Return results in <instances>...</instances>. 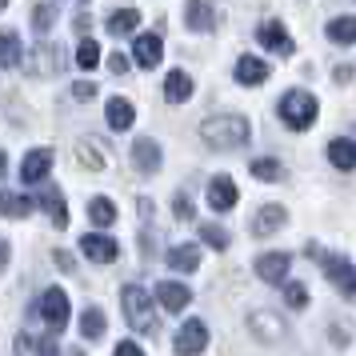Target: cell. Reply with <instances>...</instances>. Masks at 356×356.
Returning a JSON list of instances; mask_svg holds the SVG:
<instances>
[{"label":"cell","instance_id":"1","mask_svg":"<svg viewBox=\"0 0 356 356\" xmlns=\"http://www.w3.org/2000/svg\"><path fill=\"white\" fill-rule=\"evenodd\" d=\"M200 136L209 140L212 148H241L248 136H252V124L248 116L241 113H216L209 120H200Z\"/></svg>","mask_w":356,"mask_h":356},{"label":"cell","instance_id":"2","mask_svg":"<svg viewBox=\"0 0 356 356\" xmlns=\"http://www.w3.org/2000/svg\"><path fill=\"white\" fill-rule=\"evenodd\" d=\"M120 305H124V321H129L132 332H145V337L156 332V300H152L140 284H124Z\"/></svg>","mask_w":356,"mask_h":356},{"label":"cell","instance_id":"3","mask_svg":"<svg viewBox=\"0 0 356 356\" xmlns=\"http://www.w3.org/2000/svg\"><path fill=\"white\" fill-rule=\"evenodd\" d=\"M316 116H321V104H316V97L305 92V88H292V92L280 97V120H284L292 132H308L316 124Z\"/></svg>","mask_w":356,"mask_h":356},{"label":"cell","instance_id":"4","mask_svg":"<svg viewBox=\"0 0 356 356\" xmlns=\"http://www.w3.org/2000/svg\"><path fill=\"white\" fill-rule=\"evenodd\" d=\"M308 257L321 260L324 276L337 284V292L344 296V300H356V264L348 257H337V252H324V248H316V244H308Z\"/></svg>","mask_w":356,"mask_h":356},{"label":"cell","instance_id":"5","mask_svg":"<svg viewBox=\"0 0 356 356\" xmlns=\"http://www.w3.org/2000/svg\"><path fill=\"white\" fill-rule=\"evenodd\" d=\"M36 316L49 324V332H65L68 321H72V300H68L65 289H49L36 305Z\"/></svg>","mask_w":356,"mask_h":356},{"label":"cell","instance_id":"6","mask_svg":"<svg viewBox=\"0 0 356 356\" xmlns=\"http://www.w3.org/2000/svg\"><path fill=\"white\" fill-rule=\"evenodd\" d=\"M24 68H29L33 76H60V72H65V52H60V44H36V49L29 52Z\"/></svg>","mask_w":356,"mask_h":356},{"label":"cell","instance_id":"7","mask_svg":"<svg viewBox=\"0 0 356 356\" xmlns=\"http://www.w3.org/2000/svg\"><path fill=\"white\" fill-rule=\"evenodd\" d=\"M177 356H200L209 348V324L204 321H184L177 328V340H172Z\"/></svg>","mask_w":356,"mask_h":356},{"label":"cell","instance_id":"8","mask_svg":"<svg viewBox=\"0 0 356 356\" xmlns=\"http://www.w3.org/2000/svg\"><path fill=\"white\" fill-rule=\"evenodd\" d=\"M52 161H56L52 148H33V152H24V161H20V180H24V184H44L49 172H52Z\"/></svg>","mask_w":356,"mask_h":356},{"label":"cell","instance_id":"9","mask_svg":"<svg viewBox=\"0 0 356 356\" xmlns=\"http://www.w3.org/2000/svg\"><path fill=\"white\" fill-rule=\"evenodd\" d=\"M216 24H220V13L212 0H188L184 4V29L188 33H212Z\"/></svg>","mask_w":356,"mask_h":356},{"label":"cell","instance_id":"10","mask_svg":"<svg viewBox=\"0 0 356 356\" xmlns=\"http://www.w3.org/2000/svg\"><path fill=\"white\" fill-rule=\"evenodd\" d=\"M132 164H136V172H140V177H156V172H161V164H164L161 145H156L152 136L132 140Z\"/></svg>","mask_w":356,"mask_h":356},{"label":"cell","instance_id":"11","mask_svg":"<svg viewBox=\"0 0 356 356\" xmlns=\"http://www.w3.org/2000/svg\"><path fill=\"white\" fill-rule=\"evenodd\" d=\"M257 40L268 52H276V56H292V49H296V44H292V36H289V29H284L280 20H264V24L257 29Z\"/></svg>","mask_w":356,"mask_h":356},{"label":"cell","instance_id":"12","mask_svg":"<svg viewBox=\"0 0 356 356\" xmlns=\"http://www.w3.org/2000/svg\"><path fill=\"white\" fill-rule=\"evenodd\" d=\"M81 252L92 264H113L116 257H120V244L113 241V236H100V232H88V236H81Z\"/></svg>","mask_w":356,"mask_h":356},{"label":"cell","instance_id":"13","mask_svg":"<svg viewBox=\"0 0 356 356\" xmlns=\"http://www.w3.org/2000/svg\"><path fill=\"white\" fill-rule=\"evenodd\" d=\"M289 268H292L289 252H264V257H257V276L264 284H284L289 280Z\"/></svg>","mask_w":356,"mask_h":356},{"label":"cell","instance_id":"14","mask_svg":"<svg viewBox=\"0 0 356 356\" xmlns=\"http://www.w3.org/2000/svg\"><path fill=\"white\" fill-rule=\"evenodd\" d=\"M284 220H289L284 204H260V209L252 212L248 228H252V236H273L276 228H284Z\"/></svg>","mask_w":356,"mask_h":356},{"label":"cell","instance_id":"15","mask_svg":"<svg viewBox=\"0 0 356 356\" xmlns=\"http://www.w3.org/2000/svg\"><path fill=\"white\" fill-rule=\"evenodd\" d=\"M248 328H252V337H257L260 344H276V340L289 332V328H284V321H280L276 312H264V308L248 316Z\"/></svg>","mask_w":356,"mask_h":356},{"label":"cell","instance_id":"16","mask_svg":"<svg viewBox=\"0 0 356 356\" xmlns=\"http://www.w3.org/2000/svg\"><path fill=\"white\" fill-rule=\"evenodd\" d=\"M236 200H241V193H236V184H232V177H212L209 180V209L216 212H232L236 209Z\"/></svg>","mask_w":356,"mask_h":356},{"label":"cell","instance_id":"17","mask_svg":"<svg viewBox=\"0 0 356 356\" xmlns=\"http://www.w3.org/2000/svg\"><path fill=\"white\" fill-rule=\"evenodd\" d=\"M132 52H136V65L140 68H156L164 60V40L156 33H145V36H136Z\"/></svg>","mask_w":356,"mask_h":356},{"label":"cell","instance_id":"18","mask_svg":"<svg viewBox=\"0 0 356 356\" xmlns=\"http://www.w3.org/2000/svg\"><path fill=\"white\" fill-rule=\"evenodd\" d=\"M156 300H161L164 312H184L188 300H193V292L184 289V284H177V280H161L156 284Z\"/></svg>","mask_w":356,"mask_h":356},{"label":"cell","instance_id":"19","mask_svg":"<svg viewBox=\"0 0 356 356\" xmlns=\"http://www.w3.org/2000/svg\"><path fill=\"white\" fill-rule=\"evenodd\" d=\"M40 209L49 212V220L56 228H68V209H65V193L56 188V184H44V193H40V200H36Z\"/></svg>","mask_w":356,"mask_h":356},{"label":"cell","instance_id":"20","mask_svg":"<svg viewBox=\"0 0 356 356\" xmlns=\"http://www.w3.org/2000/svg\"><path fill=\"white\" fill-rule=\"evenodd\" d=\"M193 88L196 84L184 68H172V72L164 76V100H168V104H184V100L193 97Z\"/></svg>","mask_w":356,"mask_h":356},{"label":"cell","instance_id":"21","mask_svg":"<svg viewBox=\"0 0 356 356\" xmlns=\"http://www.w3.org/2000/svg\"><path fill=\"white\" fill-rule=\"evenodd\" d=\"M264 81H268V65H264L260 56H241V60H236V84L260 88Z\"/></svg>","mask_w":356,"mask_h":356},{"label":"cell","instance_id":"22","mask_svg":"<svg viewBox=\"0 0 356 356\" xmlns=\"http://www.w3.org/2000/svg\"><path fill=\"white\" fill-rule=\"evenodd\" d=\"M328 164L340 172H356V140H348V136L328 140Z\"/></svg>","mask_w":356,"mask_h":356},{"label":"cell","instance_id":"23","mask_svg":"<svg viewBox=\"0 0 356 356\" xmlns=\"http://www.w3.org/2000/svg\"><path fill=\"white\" fill-rule=\"evenodd\" d=\"M104 116H108V129H113V132H129L132 124H136V108H132V100H124V97L108 100Z\"/></svg>","mask_w":356,"mask_h":356},{"label":"cell","instance_id":"24","mask_svg":"<svg viewBox=\"0 0 356 356\" xmlns=\"http://www.w3.org/2000/svg\"><path fill=\"white\" fill-rule=\"evenodd\" d=\"M168 268H172V273H196V268H200V248H196V244H177V248H168Z\"/></svg>","mask_w":356,"mask_h":356},{"label":"cell","instance_id":"25","mask_svg":"<svg viewBox=\"0 0 356 356\" xmlns=\"http://www.w3.org/2000/svg\"><path fill=\"white\" fill-rule=\"evenodd\" d=\"M36 200L33 196H20V193H0V216H8V220H24V216H33Z\"/></svg>","mask_w":356,"mask_h":356},{"label":"cell","instance_id":"26","mask_svg":"<svg viewBox=\"0 0 356 356\" xmlns=\"http://www.w3.org/2000/svg\"><path fill=\"white\" fill-rule=\"evenodd\" d=\"M24 60V49H20V36L13 29L0 33V68H17Z\"/></svg>","mask_w":356,"mask_h":356},{"label":"cell","instance_id":"27","mask_svg":"<svg viewBox=\"0 0 356 356\" xmlns=\"http://www.w3.org/2000/svg\"><path fill=\"white\" fill-rule=\"evenodd\" d=\"M116 216H120V212H116V204L108 200V196H92V200H88V220H92L97 228L116 225Z\"/></svg>","mask_w":356,"mask_h":356},{"label":"cell","instance_id":"28","mask_svg":"<svg viewBox=\"0 0 356 356\" xmlns=\"http://www.w3.org/2000/svg\"><path fill=\"white\" fill-rule=\"evenodd\" d=\"M136 29H140V13L136 8H120V13L108 17V36H132Z\"/></svg>","mask_w":356,"mask_h":356},{"label":"cell","instance_id":"29","mask_svg":"<svg viewBox=\"0 0 356 356\" xmlns=\"http://www.w3.org/2000/svg\"><path fill=\"white\" fill-rule=\"evenodd\" d=\"M328 40L332 44H356V17H337V20H328Z\"/></svg>","mask_w":356,"mask_h":356},{"label":"cell","instance_id":"30","mask_svg":"<svg viewBox=\"0 0 356 356\" xmlns=\"http://www.w3.org/2000/svg\"><path fill=\"white\" fill-rule=\"evenodd\" d=\"M104 324H108V321H104V312H100L97 305H88L81 312V337L84 340H100V337H104Z\"/></svg>","mask_w":356,"mask_h":356},{"label":"cell","instance_id":"31","mask_svg":"<svg viewBox=\"0 0 356 356\" xmlns=\"http://www.w3.org/2000/svg\"><path fill=\"white\" fill-rule=\"evenodd\" d=\"M257 180H264V184H273V180H280L284 177V164L280 161H273V156H260V161H252V168H248Z\"/></svg>","mask_w":356,"mask_h":356},{"label":"cell","instance_id":"32","mask_svg":"<svg viewBox=\"0 0 356 356\" xmlns=\"http://www.w3.org/2000/svg\"><path fill=\"white\" fill-rule=\"evenodd\" d=\"M97 65H100V44L92 40V36H84L81 44H76V68H84V72H92Z\"/></svg>","mask_w":356,"mask_h":356},{"label":"cell","instance_id":"33","mask_svg":"<svg viewBox=\"0 0 356 356\" xmlns=\"http://www.w3.org/2000/svg\"><path fill=\"white\" fill-rule=\"evenodd\" d=\"M280 289H284V300H289V308H296V312H300V308H308V289H305V284H296V280H284Z\"/></svg>","mask_w":356,"mask_h":356},{"label":"cell","instance_id":"34","mask_svg":"<svg viewBox=\"0 0 356 356\" xmlns=\"http://www.w3.org/2000/svg\"><path fill=\"white\" fill-rule=\"evenodd\" d=\"M200 236H204V244L216 248V252H225V248H228V232L220 225H200Z\"/></svg>","mask_w":356,"mask_h":356},{"label":"cell","instance_id":"35","mask_svg":"<svg viewBox=\"0 0 356 356\" xmlns=\"http://www.w3.org/2000/svg\"><path fill=\"white\" fill-rule=\"evenodd\" d=\"M52 24H56V8H52V4H36L33 8V29L36 33H49Z\"/></svg>","mask_w":356,"mask_h":356},{"label":"cell","instance_id":"36","mask_svg":"<svg viewBox=\"0 0 356 356\" xmlns=\"http://www.w3.org/2000/svg\"><path fill=\"white\" fill-rule=\"evenodd\" d=\"M193 212H196L193 196H188L184 188H180V193L172 196V216H177V220H193Z\"/></svg>","mask_w":356,"mask_h":356},{"label":"cell","instance_id":"37","mask_svg":"<svg viewBox=\"0 0 356 356\" xmlns=\"http://www.w3.org/2000/svg\"><path fill=\"white\" fill-rule=\"evenodd\" d=\"M76 156H81V164H84V168H92V172H100V168H104V156H100L92 145H84V140L76 145Z\"/></svg>","mask_w":356,"mask_h":356},{"label":"cell","instance_id":"38","mask_svg":"<svg viewBox=\"0 0 356 356\" xmlns=\"http://www.w3.org/2000/svg\"><path fill=\"white\" fill-rule=\"evenodd\" d=\"M56 337H60V332H49V337L36 344V353H40V356H60V340H56Z\"/></svg>","mask_w":356,"mask_h":356},{"label":"cell","instance_id":"39","mask_svg":"<svg viewBox=\"0 0 356 356\" xmlns=\"http://www.w3.org/2000/svg\"><path fill=\"white\" fill-rule=\"evenodd\" d=\"M108 68H113L116 76H129L132 60H129V56H124V52H113V56H108Z\"/></svg>","mask_w":356,"mask_h":356},{"label":"cell","instance_id":"40","mask_svg":"<svg viewBox=\"0 0 356 356\" xmlns=\"http://www.w3.org/2000/svg\"><path fill=\"white\" fill-rule=\"evenodd\" d=\"M72 97H76V100H92V97H97V84H92V81H76V84H72Z\"/></svg>","mask_w":356,"mask_h":356},{"label":"cell","instance_id":"41","mask_svg":"<svg viewBox=\"0 0 356 356\" xmlns=\"http://www.w3.org/2000/svg\"><path fill=\"white\" fill-rule=\"evenodd\" d=\"M52 260L60 264V273H76V260H72V252H65V248H56V252H52Z\"/></svg>","mask_w":356,"mask_h":356},{"label":"cell","instance_id":"42","mask_svg":"<svg viewBox=\"0 0 356 356\" xmlns=\"http://www.w3.org/2000/svg\"><path fill=\"white\" fill-rule=\"evenodd\" d=\"M113 356H145V353H140V344H132V340H120Z\"/></svg>","mask_w":356,"mask_h":356},{"label":"cell","instance_id":"43","mask_svg":"<svg viewBox=\"0 0 356 356\" xmlns=\"http://www.w3.org/2000/svg\"><path fill=\"white\" fill-rule=\"evenodd\" d=\"M8 260H13V244H8L4 236H0V273L8 268Z\"/></svg>","mask_w":356,"mask_h":356},{"label":"cell","instance_id":"44","mask_svg":"<svg viewBox=\"0 0 356 356\" xmlns=\"http://www.w3.org/2000/svg\"><path fill=\"white\" fill-rule=\"evenodd\" d=\"M332 81H337V84H348V81H353V65H340L337 72H332Z\"/></svg>","mask_w":356,"mask_h":356},{"label":"cell","instance_id":"45","mask_svg":"<svg viewBox=\"0 0 356 356\" xmlns=\"http://www.w3.org/2000/svg\"><path fill=\"white\" fill-rule=\"evenodd\" d=\"M8 177V152H4V148H0V180Z\"/></svg>","mask_w":356,"mask_h":356},{"label":"cell","instance_id":"46","mask_svg":"<svg viewBox=\"0 0 356 356\" xmlns=\"http://www.w3.org/2000/svg\"><path fill=\"white\" fill-rule=\"evenodd\" d=\"M4 8H8V0H0V13H4Z\"/></svg>","mask_w":356,"mask_h":356}]
</instances>
